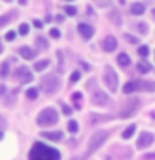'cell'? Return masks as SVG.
I'll use <instances>...</instances> for the list:
<instances>
[{
    "label": "cell",
    "mask_w": 155,
    "mask_h": 160,
    "mask_svg": "<svg viewBox=\"0 0 155 160\" xmlns=\"http://www.w3.org/2000/svg\"><path fill=\"white\" fill-rule=\"evenodd\" d=\"M92 103L97 105V107H105V105L110 103V98L105 92H102V90H95L92 93Z\"/></svg>",
    "instance_id": "8"
},
{
    "label": "cell",
    "mask_w": 155,
    "mask_h": 160,
    "mask_svg": "<svg viewBox=\"0 0 155 160\" xmlns=\"http://www.w3.org/2000/svg\"><path fill=\"white\" fill-rule=\"evenodd\" d=\"M148 52H150V50H148V47H147V45H142V47L138 48V52H137V53L140 55V57H143V58H145V57L148 55Z\"/></svg>",
    "instance_id": "31"
},
{
    "label": "cell",
    "mask_w": 155,
    "mask_h": 160,
    "mask_svg": "<svg viewBox=\"0 0 155 160\" xmlns=\"http://www.w3.org/2000/svg\"><path fill=\"white\" fill-rule=\"evenodd\" d=\"M42 137L47 140H52V142H60L63 138V133L62 132H43Z\"/></svg>",
    "instance_id": "14"
},
{
    "label": "cell",
    "mask_w": 155,
    "mask_h": 160,
    "mask_svg": "<svg viewBox=\"0 0 155 160\" xmlns=\"http://www.w3.org/2000/svg\"><path fill=\"white\" fill-rule=\"evenodd\" d=\"M123 38L127 40L128 43H137V42H138L137 37H133V35H130V33H123Z\"/></svg>",
    "instance_id": "34"
},
{
    "label": "cell",
    "mask_w": 155,
    "mask_h": 160,
    "mask_svg": "<svg viewBox=\"0 0 155 160\" xmlns=\"http://www.w3.org/2000/svg\"><path fill=\"white\" fill-rule=\"evenodd\" d=\"M15 17H17V12H15V10H12L10 13H5V15H2V17H0V28L5 27L7 23H10V22H12V20H13Z\"/></svg>",
    "instance_id": "16"
},
{
    "label": "cell",
    "mask_w": 155,
    "mask_h": 160,
    "mask_svg": "<svg viewBox=\"0 0 155 160\" xmlns=\"http://www.w3.org/2000/svg\"><path fill=\"white\" fill-rule=\"evenodd\" d=\"M78 78H80V72H78V70L72 72V75H70V82L75 83V82H78Z\"/></svg>",
    "instance_id": "36"
},
{
    "label": "cell",
    "mask_w": 155,
    "mask_h": 160,
    "mask_svg": "<svg viewBox=\"0 0 155 160\" xmlns=\"http://www.w3.org/2000/svg\"><path fill=\"white\" fill-rule=\"evenodd\" d=\"M55 20H57V22H62L63 17H62V15H57V18H55Z\"/></svg>",
    "instance_id": "44"
},
{
    "label": "cell",
    "mask_w": 155,
    "mask_h": 160,
    "mask_svg": "<svg viewBox=\"0 0 155 160\" xmlns=\"http://www.w3.org/2000/svg\"><path fill=\"white\" fill-rule=\"evenodd\" d=\"M2 50H3V45H2V42H0V53H2Z\"/></svg>",
    "instance_id": "49"
},
{
    "label": "cell",
    "mask_w": 155,
    "mask_h": 160,
    "mask_svg": "<svg viewBox=\"0 0 155 160\" xmlns=\"http://www.w3.org/2000/svg\"><path fill=\"white\" fill-rule=\"evenodd\" d=\"M137 28H138V32H140V33H143V35L148 32V28H147V23H143V22H140V23L137 25Z\"/></svg>",
    "instance_id": "35"
},
{
    "label": "cell",
    "mask_w": 155,
    "mask_h": 160,
    "mask_svg": "<svg viewBox=\"0 0 155 160\" xmlns=\"http://www.w3.org/2000/svg\"><path fill=\"white\" fill-rule=\"evenodd\" d=\"M138 105H140V102H138L137 98H130L128 102L123 105L122 112H120V117H122V118L133 117V115L137 113V110H138Z\"/></svg>",
    "instance_id": "6"
},
{
    "label": "cell",
    "mask_w": 155,
    "mask_h": 160,
    "mask_svg": "<svg viewBox=\"0 0 155 160\" xmlns=\"http://www.w3.org/2000/svg\"><path fill=\"white\" fill-rule=\"evenodd\" d=\"M102 48L105 50V52H113V50L117 48V40H115V37H112V35L105 37L102 40Z\"/></svg>",
    "instance_id": "11"
},
{
    "label": "cell",
    "mask_w": 155,
    "mask_h": 160,
    "mask_svg": "<svg viewBox=\"0 0 155 160\" xmlns=\"http://www.w3.org/2000/svg\"><path fill=\"white\" fill-rule=\"evenodd\" d=\"M58 122V113L55 108H43L37 115V125L38 127H52Z\"/></svg>",
    "instance_id": "2"
},
{
    "label": "cell",
    "mask_w": 155,
    "mask_h": 160,
    "mask_svg": "<svg viewBox=\"0 0 155 160\" xmlns=\"http://www.w3.org/2000/svg\"><path fill=\"white\" fill-rule=\"evenodd\" d=\"M82 67H83L85 70H90V65H88V63H85V62H82Z\"/></svg>",
    "instance_id": "43"
},
{
    "label": "cell",
    "mask_w": 155,
    "mask_h": 160,
    "mask_svg": "<svg viewBox=\"0 0 155 160\" xmlns=\"http://www.w3.org/2000/svg\"><path fill=\"white\" fill-rule=\"evenodd\" d=\"M48 63H50L48 60H40V62H37L33 65V70H35V72H42V70H45L48 67Z\"/></svg>",
    "instance_id": "23"
},
{
    "label": "cell",
    "mask_w": 155,
    "mask_h": 160,
    "mask_svg": "<svg viewBox=\"0 0 155 160\" xmlns=\"http://www.w3.org/2000/svg\"><path fill=\"white\" fill-rule=\"evenodd\" d=\"M13 77L17 78L18 82H22V83H28V82H32V80H33L32 72H30L28 67H25V65H22V67H17V68H15Z\"/></svg>",
    "instance_id": "7"
},
{
    "label": "cell",
    "mask_w": 155,
    "mask_h": 160,
    "mask_svg": "<svg viewBox=\"0 0 155 160\" xmlns=\"http://www.w3.org/2000/svg\"><path fill=\"white\" fill-rule=\"evenodd\" d=\"M5 2H10V0H5Z\"/></svg>",
    "instance_id": "51"
},
{
    "label": "cell",
    "mask_w": 155,
    "mask_h": 160,
    "mask_svg": "<svg viewBox=\"0 0 155 160\" xmlns=\"http://www.w3.org/2000/svg\"><path fill=\"white\" fill-rule=\"evenodd\" d=\"M77 30H78V33L82 35L83 40H90V38L93 37V33H95V28L92 27V25L83 23V22H80V23L77 25Z\"/></svg>",
    "instance_id": "10"
},
{
    "label": "cell",
    "mask_w": 155,
    "mask_h": 160,
    "mask_svg": "<svg viewBox=\"0 0 155 160\" xmlns=\"http://www.w3.org/2000/svg\"><path fill=\"white\" fill-rule=\"evenodd\" d=\"M5 127H7V122H5V118L0 115V130H3Z\"/></svg>",
    "instance_id": "40"
},
{
    "label": "cell",
    "mask_w": 155,
    "mask_h": 160,
    "mask_svg": "<svg viewBox=\"0 0 155 160\" xmlns=\"http://www.w3.org/2000/svg\"><path fill=\"white\" fill-rule=\"evenodd\" d=\"M110 118H112L110 115H95V113H92V115H90V123L103 122V120H110Z\"/></svg>",
    "instance_id": "20"
},
{
    "label": "cell",
    "mask_w": 155,
    "mask_h": 160,
    "mask_svg": "<svg viewBox=\"0 0 155 160\" xmlns=\"http://www.w3.org/2000/svg\"><path fill=\"white\" fill-rule=\"evenodd\" d=\"M18 53H20V57H23L25 60H32V58H35V55H37V52H35L33 48L27 47V45L20 47V48H18Z\"/></svg>",
    "instance_id": "12"
},
{
    "label": "cell",
    "mask_w": 155,
    "mask_h": 160,
    "mask_svg": "<svg viewBox=\"0 0 155 160\" xmlns=\"http://www.w3.org/2000/svg\"><path fill=\"white\" fill-rule=\"evenodd\" d=\"M15 100H17V90H12L8 97H3V103L5 105H13Z\"/></svg>",
    "instance_id": "21"
},
{
    "label": "cell",
    "mask_w": 155,
    "mask_h": 160,
    "mask_svg": "<svg viewBox=\"0 0 155 160\" xmlns=\"http://www.w3.org/2000/svg\"><path fill=\"white\" fill-rule=\"evenodd\" d=\"M108 20H110L113 25H117V27H120V25H122V15H120L118 10H110Z\"/></svg>",
    "instance_id": "13"
},
{
    "label": "cell",
    "mask_w": 155,
    "mask_h": 160,
    "mask_svg": "<svg viewBox=\"0 0 155 160\" xmlns=\"http://www.w3.org/2000/svg\"><path fill=\"white\" fill-rule=\"evenodd\" d=\"M40 87H42V90L45 93L52 95V93H55L60 88V80H58V77L55 73H48V75H45V77L42 78Z\"/></svg>",
    "instance_id": "3"
},
{
    "label": "cell",
    "mask_w": 155,
    "mask_h": 160,
    "mask_svg": "<svg viewBox=\"0 0 155 160\" xmlns=\"http://www.w3.org/2000/svg\"><path fill=\"white\" fill-rule=\"evenodd\" d=\"M28 30H30V28H28L27 23H20V27H18V33H20V35H27Z\"/></svg>",
    "instance_id": "33"
},
{
    "label": "cell",
    "mask_w": 155,
    "mask_h": 160,
    "mask_svg": "<svg viewBox=\"0 0 155 160\" xmlns=\"http://www.w3.org/2000/svg\"><path fill=\"white\" fill-rule=\"evenodd\" d=\"M137 88H138V82L137 80H130V82H127L123 85V93H132Z\"/></svg>",
    "instance_id": "17"
},
{
    "label": "cell",
    "mask_w": 155,
    "mask_h": 160,
    "mask_svg": "<svg viewBox=\"0 0 155 160\" xmlns=\"http://www.w3.org/2000/svg\"><path fill=\"white\" fill-rule=\"evenodd\" d=\"M18 3L20 5H25V3H27V0H18Z\"/></svg>",
    "instance_id": "45"
},
{
    "label": "cell",
    "mask_w": 155,
    "mask_h": 160,
    "mask_svg": "<svg viewBox=\"0 0 155 160\" xmlns=\"http://www.w3.org/2000/svg\"><path fill=\"white\" fill-rule=\"evenodd\" d=\"M33 27H35V28H42V22L35 18V20H33Z\"/></svg>",
    "instance_id": "41"
},
{
    "label": "cell",
    "mask_w": 155,
    "mask_h": 160,
    "mask_svg": "<svg viewBox=\"0 0 155 160\" xmlns=\"http://www.w3.org/2000/svg\"><path fill=\"white\" fill-rule=\"evenodd\" d=\"M137 70L140 73H147V72H150V63H147V62H138L137 63Z\"/></svg>",
    "instance_id": "25"
},
{
    "label": "cell",
    "mask_w": 155,
    "mask_h": 160,
    "mask_svg": "<svg viewBox=\"0 0 155 160\" xmlns=\"http://www.w3.org/2000/svg\"><path fill=\"white\" fill-rule=\"evenodd\" d=\"M135 128H137V127H135V123H132V125H128V127H127V128L123 130L122 137H123L125 140H127V138H130V137H132V135H133V132H135Z\"/></svg>",
    "instance_id": "24"
},
{
    "label": "cell",
    "mask_w": 155,
    "mask_h": 160,
    "mask_svg": "<svg viewBox=\"0 0 155 160\" xmlns=\"http://www.w3.org/2000/svg\"><path fill=\"white\" fill-rule=\"evenodd\" d=\"M138 88L143 92H155V82H148V80H140Z\"/></svg>",
    "instance_id": "15"
},
{
    "label": "cell",
    "mask_w": 155,
    "mask_h": 160,
    "mask_svg": "<svg viewBox=\"0 0 155 160\" xmlns=\"http://www.w3.org/2000/svg\"><path fill=\"white\" fill-rule=\"evenodd\" d=\"M35 45H37L38 50H45V48L48 47V42L43 37H37V38H35Z\"/></svg>",
    "instance_id": "22"
},
{
    "label": "cell",
    "mask_w": 155,
    "mask_h": 160,
    "mask_svg": "<svg viewBox=\"0 0 155 160\" xmlns=\"http://www.w3.org/2000/svg\"><path fill=\"white\" fill-rule=\"evenodd\" d=\"M63 10H65V13H67V15H70V17L77 15V8H75V7H70V5H67V7H65Z\"/></svg>",
    "instance_id": "32"
},
{
    "label": "cell",
    "mask_w": 155,
    "mask_h": 160,
    "mask_svg": "<svg viewBox=\"0 0 155 160\" xmlns=\"http://www.w3.org/2000/svg\"><path fill=\"white\" fill-rule=\"evenodd\" d=\"M67 128H68L70 133H77V132H78V123L75 122V120H70L68 125H67Z\"/></svg>",
    "instance_id": "26"
},
{
    "label": "cell",
    "mask_w": 155,
    "mask_h": 160,
    "mask_svg": "<svg viewBox=\"0 0 155 160\" xmlns=\"http://www.w3.org/2000/svg\"><path fill=\"white\" fill-rule=\"evenodd\" d=\"M50 37L58 38V37H60V30H58V28H50Z\"/></svg>",
    "instance_id": "37"
},
{
    "label": "cell",
    "mask_w": 155,
    "mask_h": 160,
    "mask_svg": "<svg viewBox=\"0 0 155 160\" xmlns=\"http://www.w3.org/2000/svg\"><path fill=\"white\" fill-rule=\"evenodd\" d=\"M62 110H63L65 115H72V108H70L68 105H62Z\"/></svg>",
    "instance_id": "39"
},
{
    "label": "cell",
    "mask_w": 155,
    "mask_h": 160,
    "mask_svg": "<svg viewBox=\"0 0 155 160\" xmlns=\"http://www.w3.org/2000/svg\"><path fill=\"white\" fill-rule=\"evenodd\" d=\"M153 140H155V135L153 133L142 132V133L138 135V138H137V148H147V147H150V145L153 143Z\"/></svg>",
    "instance_id": "9"
},
{
    "label": "cell",
    "mask_w": 155,
    "mask_h": 160,
    "mask_svg": "<svg viewBox=\"0 0 155 160\" xmlns=\"http://www.w3.org/2000/svg\"><path fill=\"white\" fill-rule=\"evenodd\" d=\"M103 82L107 85V88L110 92H115L118 87V77L117 73H115V70L112 67H105L103 68Z\"/></svg>",
    "instance_id": "5"
},
{
    "label": "cell",
    "mask_w": 155,
    "mask_h": 160,
    "mask_svg": "<svg viewBox=\"0 0 155 160\" xmlns=\"http://www.w3.org/2000/svg\"><path fill=\"white\" fill-rule=\"evenodd\" d=\"M130 12H132L133 15H143V12H145V5L135 2L132 7H130Z\"/></svg>",
    "instance_id": "18"
},
{
    "label": "cell",
    "mask_w": 155,
    "mask_h": 160,
    "mask_svg": "<svg viewBox=\"0 0 155 160\" xmlns=\"http://www.w3.org/2000/svg\"><path fill=\"white\" fill-rule=\"evenodd\" d=\"M8 75V62H3L2 65H0V77L5 78Z\"/></svg>",
    "instance_id": "28"
},
{
    "label": "cell",
    "mask_w": 155,
    "mask_h": 160,
    "mask_svg": "<svg viewBox=\"0 0 155 160\" xmlns=\"http://www.w3.org/2000/svg\"><path fill=\"white\" fill-rule=\"evenodd\" d=\"M152 18H153V20H155V8H153V10H152Z\"/></svg>",
    "instance_id": "48"
},
{
    "label": "cell",
    "mask_w": 155,
    "mask_h": 160,
    "mask_svg": "<svg viewBox=\"0 0 155 160\" xmlns=\"http://www.w3.org/2000/svg\"><path fill=\"white\" fill-rule=\"evenodd\" d=\"M15 35H17V33H15L13 30H10V32H7V33H5V38H7L8 42H10V40H13V38H15Z\"/></svg>",
    "instance_id": "38"
},
{
    "label": "cell",
    "mask_w": 155,
    "mask_h": 160,
    "mask_svg": "<svg viewBox=\"0 0 155 160\" xmlns=\"http://www.w3.org/2000/svg\"><path fill=\"white\" fill-rule=\"evenodd\" d=\"M28 160H60V152L42 142H35L28 152Z\"/></svg>",
    "instance_id": "1"
},
{
    "label": "cell",
    "mask_w": 155,
    "mask_h": 160,
    "mask_svg": "<svg viewBox=\"0 0 155 160\" xmlns=\"http://www.w3.org/2000/svg\"><path fill=\"white\" fill-rule=\"evenodd\" d=\"M5 90H7V88H5V85H0V97H3V95H5Z\"/></svg>",
    "instance_id": "42"
},
{
    "label": "cell",
    "mask_w": 155,
    "mask_h": 160,
    "mask_svg": "<svg viewBox=\"0 0 155 160\" xmlns=\"http://www.w3.org/2000/svg\"><path fill=\"white\" fill-rule=\"evenodd\" d=\"M108 138V132H105V130H100V132H95L92 137L88 140V148H87V155L93 153L97 148H100L103 145V142Z\"/></svg>",
    "instance_id": "4"
},
{
    "label": "cell",
    "mask_w": 155,
    "mask_h": 160,
    "mask_svg": "<svg viewBox=\"0 0 155 160\" xmlns=\"http://www.w3.org/2000/svg\"><path fill=\"white\" fill-rule=\"evenodd\" d=\"M57 57H58V72L62 73L63 70H65V67H63V53L60 52V50L57 52Z\"/></svg>",
    "instance_id": "30"
},
{
    "label": "cell",
    "mask_w": 155,
    "mask_h": 160,
    "mask_svg": "<svg viewBox=\"0 0 155 160\" xmlns=\"http://www.w3.org/2000/svg\"><path fill=\"white\" fill-rule=\"evenodd\" d=\"M3 138V130H0V140Z\"/></svg>",
    "instance_id": "47"
},
{
    "label": "cell",
    "mask_w": 155,
    "mask_h": 160,
    "mask_svg": "<svg viewBox=\"0 0 155 160\" xmlns=\"http://www.w3.org/2000/svg\"><path fill=\"white\" fill-rule=\"evenodd\" d=\"M72 100H73L75 107L80 108V105H82V103H80V102H82V93H80V92H75V93L72 95Z\"/></svg>",
    "instance_id": "27"
},
{
    "label": "cell",
    "mask_w": 155,
    "mask_h": 160,
    "mask_svg": "<svg viewBox=\"0 0 155 160\" xmlns=\"http://www.w3.org/2000/svg\"><path fill=\"white\" fill-rule=\"evenodd\" d=\"M118 3H122V5H125V0H118Z\"/></svg>",
    "instance_id": "50"
},
{
    "label": "cell",
    "mask_w": 155,
    "mask_h": 160,
    "mask_svg": "<svg viewBox=\"0 0 155 160\" xmlns=\"http://www.w3.org/2000/svg\"><path fill=\"white\" fill-rule=\"evenodd\" d=\"M150 117H152V118H155V110H153V112H150Z\"/></svg>",
    "instance_id": "46"
},
{
    "label": "cell",
    "mask_w": 155,
    "mask_h": 160,
    "mask_svg": "<svg viewBox=\"0 0 155 160\" xmlns=\"http://www.w3.org/2000/svg\"><path fill=\"white\" fill-rule=\"evenodd\" d=\"M117 62H118L120 67H128V65H130V57H128L127 53L122 52V53H120L118 57H117Z\"/></svg>",
    "instance_id": "19"
},
{
    "label": "cell",
    "mask_w": 155,
    "mask_h": 160,
    "mask_svg": "<svg viewBox=\"0 0 155 160\" xmlns=\"http://www.w3.org/2000/svg\"><path fill=\"white\" fill-rule=\"evenodd\" d=\"M25 95H27V98L33 100V98L38 97V90H37V88H28L27 92H25Z\"/></svg>",
    "instance_id": "29"
}]
</instances>
